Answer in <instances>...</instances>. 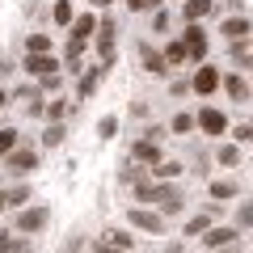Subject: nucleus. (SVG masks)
Here are the masks:
<instances>
[{"label":"nucleus","instance_id":"8","mask_svg":"<svg viewBox=\"0 0 253 253\" xmlns=\"http://www.w3.org/2000/svg\"><path fill=\"white\" fill-rule=\"evenodd\" d=\"M26 72L30 76H55V72H59V63H55L51 55H30V59H26Z\"/></svg>","mask_w":253,"mask_h":253},{"label":"nucleus","instance_id":"14","mask_svg":"<svg viewBox=\"0 0 253 253\" xmlns=\"http://www.w3.org/2000/svg\"><path fill=\"white\" fill-rule=\"evenodd\" d=\"M30 199V186H17V190H0V211L4 207H17V203Z\"/></svg>","mask_w":253,"mask_h":253},{"label":"nucleus","instance_id":"2","mask_svg":"<svg viewBox=\"0 0 253 253\" xmlns=\"http://www.w3.org/2000/svg\"><path fill=\"white\" fill-rule=\"evenodd\" d=\"M126 219H131V228H144V232H165V219L156 215V211L131 207V211H126Z\"/></svg>","mask_w":253,"mask_h":253},{"label":"nucleus","instance_id":"10","mask_svg":"<svg viewBox=\"0 0 253 253\" xmlns=\"http://www.w3.org/2000/svg\"><path fill=\"white\" fill-rule=\"evenodd\" d=\"M232 241H236V228H211V232L203 236L207 249H224V245H232Z\"/></svg>","mask_w":253,"mask_h":253},{"label":"nucleus","instance_id":"33","mask_svg":"<svg viewBox=\"0 0 253 253\" xmlns=\"http://www.w3.org/2000/svg\"><path fill=\"white\" fill-rule=\"evenodd\" d=\"M110 236H114V249H126V245H131V236H126V232H110Z\"/></svg>","mask_w":253,"mask_h":253},{"label":"nucleus","instance_id":"4","mask_svg":"<svg viewBox=\"0 0 253 253\" xmlns=\"http://www.w3.org/2000/svg\"><path fill=\"white\" fill-rule=\"evenodd\" d=\"M4 161H9L13 173H30V169H38V152H30V148H13Z\"/></svg>","mask_w":253,"mask_h":253},{"label":"nucleus","instance_id":"37","mask_svg":"<svg viewBox=\"0 0 253 253\" xmlns=\"http://www.w3.org/2000/svg\"><path fill=\"white\" fill-rule=\"evenodd\" d=\"M17 253H30V249H21V245H17Z\"/></svg>","mask_w":253,"mask_h":253},{"label":"nucleus","instance_id":"23","mask_svg":"<svg viewBox=\"0 0 253 253\" xmlns=\"http://www.w3.org/2000/svg\"><path fill=\"white\" fill-rule=\"evenodd\" d=\"M219 165H241V148H236V144H224V148H219Z\"/></svg>","mask_w":253,"mask_h":253},{"label":"nucleus","instance_id":"17","mask_svg":"<svg viewBox=\"0 0 253 253\" xmlns=\"http://www.w3.org/2000/svg\"><path fill=\"white\" fill-rule=\"evenodd\" d=\"M101 76H106V68H101V63H97V68H89V76L81 81V97H93V89L101 84Z\"/></svg>","mask_w":253,"mask_h":253},{"label":"nucleus","instance_id":"30","mask_svg":"<svg viewBox=\"0 0 253 253\" xmlns=\"http://www.w3.org/2000/svg\"><path fill=\"white\" fill-rule=\"evenodd\" d=\"M156 4H161V0H126V9H131V13H144V9H156Z\"/></svg>","mask_w":253,"mask_h":253},{"label":"nucleus","instance_id":"26","mask_svg":"<svg viewBox=\"0 0 253 253\" xmlns=\"http://www.w3.org/2000/svg\"><path fill=\"white\" fill-rule=\"evenodd\" d=\"M114 131H118V118H114V114H106V118L97 123V135H101V139H110Z\"/></svg>","mask_w":253,"mask_h":253},{"label":"nucleus","instance_id":"36","mask_svg":"<svg viewBox=\"0 0 253 253\" xmlns=\"http://www.w3.org/2000/svg\"><path fill=\"white\" fill-rule=\"evenodd\" d=\"M93 4H97V9H106V4H110V0H93Z\"/></svg>","mask_w":253,"mask_h":253},{"label":"nucleus","instance_id":"15","mask_svg":"<svg viewBox=\"0 0 253 253\" xmlns=\"http://www.w3.org/2000/svg\"><path fill=\"white\" fill-rule=\"evenodd\" d=\"M139 55H144V68H148L152 76H161V72H165V55H156L152 46H139Z\"/></svg>","mask_w":253,"mask_h":253},{"label":"nucleus","instance_id":"18","mask_svg":"<svg viewBox=\"0 0 253 253\" xmlns=\"http://www.w3.org/2000/svg\"><path fill=\"white\" fill-rule=\"evenodd\" d=\"M93 30H97V21H93V17H76L72 21V38H76V42H84Z\"/></svg>","mask_w":253,"mask_h":253},{"label":"nucleus","instance_id":"22","mask_svg":"<svg viewBox=\"0 0 253 253\" xmlns=\"http://www.w3.org/2000/svg\"><path fill=\"white\" fill-rule=\"evenodd\" d=\"M181 59H190L181 42H169V46H165V63H181Z\"/></svg>","mask_w":253,"mask_h":253},{"label":"nucleus","instance_id":"29","mask_svg":"<svg viewBox=\"0 0 253 253\" xmlns=\"http://www.w3.org/2000/svg\"><path fill=\"white\" fill-rule=\"evenodd\" d=\"M42 144H46V148H55V144H63V126H59V123H55L51 131H46V135H42Z\"/></svg>","mask_w":253,"mask_h":253},{"label":"nucleus","instance_id":"7","mask_svg":"<svg viewBox=\"0 0 253 253\" xmlns=\"http://www.w3.org/2000/svg\"><path fill=\"white\" fill-rule=\"evenodd\" d=\"M190 89H194V93H215V89H219V72L203 63L199 72H194V81H190Z\"/></svg>","mask_w":253,"mask_h":253},{"label":"nucleus","instance_id":"13","mask_svg":"<svg viewBox=\"0 0 253 253\" xmlns=\"http://www.w3.org/2000/svg\"><path fill=\"white\" fill-rule=\"evenodd\" d=\"M211 13V0H186V21L190 26H199V17Z\"/></svg>","mask_w":253,"mask_h":253},{"label":"nucleus","instance_id":"38","mask_svg":"<svg viewBox=\"0 0 253 253\" xmlns=\"http://www.w3.org/2000/svg\"><path fill=\"white\" fill-rule=\"evenodd\" d=\"M0 106H4V93H0Z\"/></svg>","mask_w":253,"mask_h":253},{"label":"nucleus","instance_id":"25","mask_svg":"<svg viewBox=\"0 0 253 253\" xmlns=\"http://www.w3.org/2000/svg\"><path fill=\"white\" fill-rule=\"evenodd\" d=\"M211 194H215V199H236V181H215Z\"/></svg>","mask_w":253,"mask_h":253},{"label":"nucleus","instance_id":"34","mask_svg":"<svg viewBox=\"0 0 253 253\" xmlns=\"http://www.w3.org/2000/svg\"><path fill=\"white\" fill-rule=\"evenodd\" d=\"M0 253H17V245H13L9 236H0Z\"/></svg>","mask_w":253,"mask_h":253},{"label":"nucleus","instance_id":"12","mask_svg":"<svg viewBox=\"0 0 253 253\" xmlns=\"http://www.w3.org/2000/svg\"><path fill=\"white\" fill-rule=\"evenodd\" d=\"M219 84L228 89V97H232V101H249V84H245L241 76H228V81H219Z\"/></svg>","mask_w":253,"mask_h":253},{"label":"nucleus","instance_id":"35","mask_svg":"<svg viewBox=\"0 0 253 253\" xmlns=\"http://www.w3.org/2000/svg\"><path fill=\"white\" fill-rule=\"evenodd\" d=\"M97 253H123V249H114V245H97Z\"/></svg>","mask_w":253,"mask_h":253},{"label":"nucleus","instance_id":"27","mask_svg":"<svg viewBox=\"0 0 253 253\" xmlns=\"http://www.w3.org/2000/svg\"><path fill=\"white\" fill-rule=\"evenodd\" d=\"M55 21H59V26L76 21V17H72V4H68V0H59V4H55Z\"/></svg>","mask_w":253,"mask_h":253},{"label":"nucleus","instance_id":"11","mask_svg":"<svg viewBox=\"0 0 253 253\" xmlns=\"http://www.w3.org/2000/svg\"><path fill=\"white\" fill-rule=\"evenodd\" d=\"M131 161H152V165H161V148H156L152 139H144V144L131 148Z\"/></svg>","mask_w":253,"mask_h":253},{"label":"nucleus","instance_id":"3","mask_svg":"<svg viewBox=\"0 0 253 253\" xmlns=\"http://www.w3.org/2000/svg\"><path fill=\"white\" fill-rule=\"evenodd\" d=\"M181 46H186L190 59H203V55H207V34H203V26H190L186 38H181Z\"/></svg>","mask_w":253,"mask_h":253},{"label":"nucleus","instance_id":"19","mask_svg":"<svg viewBox=\"0 0 253 253\" xmlns=\"http://www.w3.org/2000/svg\"><path fill=\"white\" fill-rule=\"evenodd\" d=\"M13 148H17V131H13V126H4V131H0V156H9Z\"/></svg>","mask_w":253,"mask_h":253},{"label":"nucleus","instance_id":"9","mask_svg":"<svg viewBox=\"0 0 253 253\" xmlns=\"http://www.w3.org/2000/svg\"><path fill=\"white\" fill-rule=\"evenodd\" d=\"M249 17H228L224 21V34H228V42H245V38H249Z\"/></svg>","mask_w":253,"mask_h":253},{"label":"nucleus","instance_id":"28","mask_svg":"<svg viewBox=\"0 0 253 253\" xmlns=\"http://www.w3.org/2000/svg\"><path fill=\"white\" fill-rule=\"evenodd\" d=\"M190 126H194V114H177L173 118V131H177V135H186Z\"/></svg>","mask_w":253,"mask_h":253},{"label":"nucleus","instance_id":"5","mask_svg":"<svg viewBox=\"0 0 253 253\" xmlns=\"http://www.w3.org/2000/svg\"><path fill=\"white\" fill-rule=\"evenodd\" d=\"M46 219H51L46 207H30V211L17 215V228H21V232H38V228H46Z\"/></svg>","mask_w":253,"mask_h":253},{"label":"nucleus","instance_id":"20","mask_svg":"<svg viewBox=\"0 0 253 253\" xmlns=\"http://www.w3.org/2000/svg\"><path fill=\"white\" fill-rule=\"evenodd\" d=\"M236 228H253V199L236 207Z\"/></svg>","mask_w":253,"mask_h":253},{"label":"nucleus","instance_id":"6","mask_svg":"<svg viewBox=\"0 0 253 253\" xmlns=\"http://www.w3.org/2000/svg\"><path fill=\"white\" fill-rule=\"evenodd\" d=\"M194 126H203L207 135H224V131H228V118L219 114V110H203V114L194 118Z\"/></svg>","mask_w":253,"mask_h":253},{"label":"nucleus","instance_id":"24","mask_svg":"<svg viewBox=\"0 0 253 253\" xmlns=\"http://www.w3.org/2000/svg\"><path fill=\"white\" fill-rule=\"evenodd\" d=\"M152 173H156V177H165V181H169V177H177V173H181V165H177V161H161V165H156Z\"/></svg>","mask_w":253,"mask_h":253},{"label":"nucleus","instance_id":"31","mask_svg":"<svg viewBox=\"0 0 253 253\" xmlns=\"http://www.w3.org/2000/svg\"><path fill=\"white\" fill-rule=\"evenodd\" d=\"M152 26H156V30H169V13H165V9H156V17H152Z\"/></svg>","mask_w":253,"mask_h":253},{"label":"nucleus","instance_id":"16","mask_svg":"<svg viewBox=\"0 0 253 253\" xmlns=\"http://www.w3.org/2000/svg\"><path fill=\"white\" fill-rule=\"evenodd\" d=\"M211 219H215V211H207V215H194V219H190V224H186V236H207L211 232Z\"/></svg>","mask_w":253,"mask_h":253},{"label":"nucleus","instance_id":"1","mask_svg":"<svg viewBox=\"0 0 253 253\" xmlns=\"http://www.w3.org/2000/svg\"><path fill=\"white\" fill-rule=\"evenodd\" d=\"M135 194H139L144 203H156V207H161V211H169V215H177V211H181V203H186L177 186H152V181H139V186H135Z\"/></svg>","mask_w":253,"mask_h":253},{"label":"nucleus","instance_id":"32","mask_svg":"<svg viewBox=\"0 0 253 253\" xmlns=\"http://www.w3.org/2000/svg\"><path fill=\"white\" fill-rule=\"evenodd\" d=\"M63 110H68V106H63V101H51V106H46V114H51L55 123H59V118H63Z\"/></svg>","mask_w":253,"mask_h":253},{"label":"nucleus","instance_id":"21","mask_svg":"<svg viewBox=\"0 0 253 253\" xmlns=\"http://www.w3.org/2000/svg\"><path fill=\"white\" fill-rule=\"evenodd\" d=\"M46 46H51V42H46V34H30L26 38V51L30 55H46Z\"/></svg>","mask_w":253,"mask_h":253}]
</instances>
